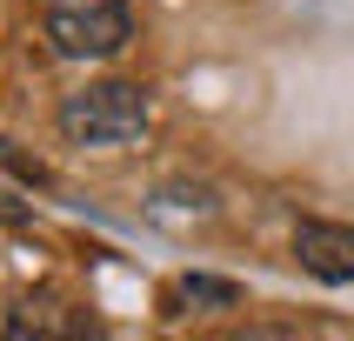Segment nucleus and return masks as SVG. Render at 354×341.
Segmentation results:
<instances>
[{"label":"nucleus","mask_w":354,"mask_h":341,"mask_svg":"<svg viewBox=\"0 0 354 341\" xmlns=\"http://www.w3.org/2000/svg\"><path fill=\"white\" fill-rule=\"evenodd\" d=\"M54 120L74 147H127L147 127V87L140 80H87L60 100Z\"/></svg>","instance_id":"nucleus-1"},{"label":"nucleus","mask_w":354,"mask_h":341,"mask_svg":"<svg viewBox=\"0 0 354 341\" xmlns=\"http://www.w3.org/2000/svg\"><path fill=\"white\" fill-rule=\"evenodd\" d=\"M7 341H54V335H40V328H34V315H20L14 328H7Z\"/></svg>","instance_id":"nucleus-5"},{"label":"nucleus","mask_w":354,"mask_h":341,"mask_svg":"<svg viewBox=\"0 0 354 341\" xmlns=\"http://www.w3.org/2000/svg\"><path fill=\"white\" fill-rule=\"evenodd\" d=\"M180 295H187V301H214V308H234L241 288H234V281H214V275H187V281H180Z\"/></svg>","instance_id":"nucleus-4"},{"label":"nucleus","mask_w":354,"mask_h":341,"mask_svg":"<svg viewBox=\"0 0 354 341\" xmlns=\"http://www.w3.org/2000/svg\"><path fill=\"white\" fill-rule=\"evenodd\" d=\"M295 261L315 281H354V221H301Z\"/></svg>","instance_id":"nucleus-3"},{"label":"nucleus","mask_w":354,"mask_h":341,"mask_svg":"<svg viewBox=\"0 0 354 341\" xmlns=\"http://www.w3.org/2000/svg\"><path fill=\"white\" fill-rule=\"evenodd\" d=\"M67 341H107V328H100V321H74V335Z\"/></svg>","instance_id":"nucleus-7"},{"label":"nucleus","mask_w":354,"mask_h":341,"mask_svg":"<svg viewBox=\"0 0 354 341\" xmlns=\"http://www.w3.org/2000/svg\"><path fill=\"white\" fill-rule=\"evenodd\" d=\"M20 221H27V208H20L14 194H0V228H20Z\"/></svg>","instance_id":"nucleus-6"},{"label":"nucleus","mask_w":354,"mask_h":341,"mask_svg":"<svg viewBox=\"0 0 354 341\" xmlns=\"http://www.w3.org/2000/svg\"><path fill=\"white\" fill-rule=\"evenodd\" d=\"M47 40L67 60H107L134 40V7L127 0H60L47 7Z\"/></svg>","instance_id":"nucleus-2"}]
</instances>
